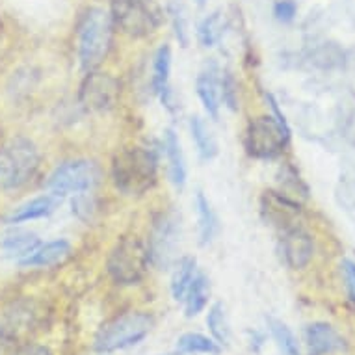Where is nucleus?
Listing matches in <instances>:
<instances>
[{
    "mask_svg": "<svg viewBox=\"0 0 355 355\" xmlns=\"http://www.w3.org/2000/svg\"><path fill=\"white\" fill-rule=\"evenodd\" d=\"M209 297L210 285L207 275L196 274L193 281L188 286L187 296H184V313H187L188 318H193L199 313H203L205 307L209 305Z\"/></svg>",
    "mask_w": 355,
    "mask_h": 355,
    "instance_id": "412c9836",
    "label": "nucleus"
},
{
    "mask_svg": "<svg viewBox=\"0 0 355 355\" xmlns=\"http://www.w3.org/2000/svg\"><path fill=\"white\" fill-rule=\"evenodd\" d=\"M313 239L300 227L286 229L281 239V255L292 270H302L313 259Z\"/></svg>",
    "mask_w": 355,
    "mask_h": 355,
    "instance_id": "f8f14e48",
    "label": "nucleus"
},
{
    "mask_svg": "<svg viewBox=\"0 0 355 355\" xmlns=\"http://www.w3.org/2000/svg\"><path fill=\"white\" fill-rule=\"evenodd\" d=\"M196 87H198L199 101H201L205 112L212 119H218L220 117L221 106V78L220 71H218V67L214 64L210 65V67L207 65V69L199 73Z\"/></svg>",
    "mask_w": 355,
    "mask_h": 355,
    "instance_id": "ddd939ff",
    "label": "nucleus"
},
{
    "mask_svg": "<svg viewBox=\"0 0 355 355\" xmlns=\"http://www.w3.org/2000/svg\"><path fill=\"white\" fill-rule=\"evenodd\" d=\"M155 320L141 311H130L106 322L95 337L94 348L99 354H110L117 349L130 348L140 344L151 333Z\"/></svg>",
    "mask_w": 355,
    "mask_h": 355,
    "instance_id": "7ed1b4c3",
    "label": "nucleus"
},
{
    "mask_svg": "<svg viewBox=\"0 0 355 355\" xmlns=\"http://www.w3.org/2000/svg\"><path fill=\"white\" fill-rule=\"evenodd\" d=\"M221 99L227 103L229 108H236V89H234L233 76L229 73L221 78Z\"/></svg>",
    "mask_w": 355,
    "mask_h": 355,
    "instance_id": "c85d7f7f",
    "label": "nucleus"
},
{
    "mask_svg": "<svg viewBox=\"0 0 355 355\" xmlns=\"http://www.w3.org/2000/svg\"><path fill=\"white\" fill-rule=\"evenodd\" d=\"M340 268H343L344 281H346V286H348L349 300L355 303V262L346 259V261H343Z\"/></svg>",
    "mask_w": 355,
    "mask_h": 355,
    "instance_id": "c756f323",
    "label": "nucleus"
},
{
    "mask_svg": "<svg viewBox=\"0 0 355 355\" xmlns=\"http://www.w3.org/2000/svg\"><path fill=\"white\" fill-rule=\"evenodd\" d=\"M196 212H198V227H199V242L203 245L210 244L218 234L220 223L216 218L214 210L210 207L209 199L205 198L203 192L196 193V201H193Z\"/></svg>",
    "mask_w": 355,
    "mask_h": 355,
    "instance_id": "aec40b11",
    "label": "nucleus"
},
{
    "mask_svg": "<svg viewBox=\"0 0 355 355\" xmlns=\"http://www.w3.org/2000/svg\"><path fill=\"white\" fill-rule=\"evenodd\" d=\"M37 234L30 231H12L0 239V255L6 259H17L19 262L32 255L40 248Z\"/></svg>",
    "mask_w": 355,
    "mask_h": 355,
    "instance_id": "2eb2a0df",
    "label": "nucleus"
},
{
    "mask_svg": "<svg viewBox=\"0 0 355 355\" xmlns=\"http://www.w3.org/2000/svg\"><path fill=\"white\" fill-rule=\"evenodd\" d=\"M112 21L132 37H146L158 28L162 12L155 0H112Z\"/></svg>",
    "mask_w": 355,
    "mask_h": 355,
    "instance_id": "0eeeda50",
    "label": "nucleus"
},
{
    "mask_svg": "<svg viewBox=\"0 0 355 355\" xmlns=\"http://www.w3.org/2000/svg\"><path fill=\"white\" fill-rule=\"evenodd\" d=\"M173 23H175V34L179 37L182 45L187 47L188 43V30H187V19H184V13L179 8L173 10Z\"/></svg>",
    "mask_w": 355,
    "mask_h": 355,
    "instance_id": "7c9ffc66",
    "label": "nucleus"
},
{
    "mask_svg": "<svg viewBox=\"0 0 355 355\" xmlns=\"http://www.w3.org/2000/svg\"><path fill=\"white\" fill-rule=\"evenodd\" d=\"M164 151L168 158V173L169 181L173 182L175 188H182L187 182V164H184V155H182L181 141L175 130L168 128L164 135Z\"/></svg>",
    "mask_w": 355,
    "mask_h": 355,
    "instance_id": "dca6fc26",
    "label": "nucleus"
},
{
    "mask_svg": "<svg viewBox=\"0 0 355 355\" xmlns=\"http://www.w3.org/2000/svg\"><path fill=\"white\" fill-rule=\"evenodd\" d=\"M181 242V218L175 212H166L155 221L149 239V261L158 268H168L175 261V253Z\"/></svg>",
    "mask_w": 355,
    "mask_h": 355,
    "instance_id": "1a4fd4ad",
    "label": "nucleus"
},
{
    "mask_svg": "<svg viewBox=\"0 0 355 355\" xmlns=\"http://www.w3.org/2000/svg\"><path fill=\"white\" fill-rule=\"evenodd\" d=\"M149 250L138 236L117 240L108 257V274L117 285H136L149 268Z\"/></svg>",
    "mask_w": 355,
    "mask_h": 355,
    "instance_id": "39448f33",
    "label": "nucleus"
},
{
    "mask_svg": "<svg viewBox=\"0 0 355 355\" xmlns=\"http://www.w3.org/2000/svg\"><path fill=\"white\" fill-rule=\"evenodd\" d=\"M225 26H227L225 13H221V12L210 13L209 17L199 24L198 35H199V41H201V45H203V47H214L216 43L223 37Z\"/></svg>",
    "mask_w": 355,
    "mask_h": 355,
    "instance_id": "bb28decb",
    "label": "nucleus"
},
{
    "mask_svg": "<svg viewBox=\"0 0 355 355\" xmlns=\"http://www.w3.org/2000/svg\"><path fill=\"white\" fill-rule=\"evenodd\" d=\"M62 198L54 196V193H47V196H41L35 198L28 203L21 205L12 216H10V223H23V221L37 220V218H45V216L53 214L54 210L58 209Z\"/></svg>",
    "mask_w": 355,
    "mask_h": 355,
    "instance_id": "a211bd4d",
    "label": "nucleus"
},
{
    "mask_svg": "<svg viewBox=\"0 0 355 355\" xmlns=\"http://www.w3.org/2000/svg\"><path fill=\"white\" fill-rule=\"evenodd\" d=\"M13 355H54L47 346L43 344H24Z\"/></svg>",
    "mask_w": 355,
    "mask_h": 355,
    "instance_id": "2f4dec72",
    "label": "nucleus"
},
{
    "mask_svg": "<svg viewBox=\"0 0 355 355\" xmlns=\"http://www.w3.org/2000/svg\"><path fill=\"white\" fill-rule=\"evenodd\" d=\"M296 12H297V6L294 0H281L275 4V19L281 21V23H291L292 19L296 17Z\"/></svg>",
    "mask_w": 355,
    "mask_h": 355,
    "instance_id": "cd10ccee",
    "label": "nucleus"
},
{
    "mask_svg": "<svg viewBox=\"0 0 355 355\" xmlns=\"http://www.w3.org/2000/svg\"><path fill=\"white\" fill-rule=\"evenodd\" d=\"M114 21L103 8H92L78 26V58L82 69L92 73L103 64L112 45Z\"/></svg>",
    "mask_w": 355,
    "mask_h": 355,
    "instance_id": "f03ea898",
    "label": "nucleus"
},
{
    "mask_svg": "<svg viewBox=\"0 0 355 355\" xmlns=\"http://www.w3.org/2000/svg\"><path fill=\"white\" fill-rule=\"evenodd\" d=\"M275 116H261L251 119L245 130V149L255 158H274L285 149L291 138V130L285 119L277 112L275 103H272Z\"/></svg>",
    "mask_w": 355,
    "mask_h": 355,
    "instance_id": "423d86ee",
    "label": "nucleus"
},
{
    "mask_svg": "<svg viewBox=\"0 0 355 355\" xmlns=\"http://www.w3.org/2000/svg\"><path fill=\"white\" fill-rule=\"evenodd\" d=\"M266 324H268V329L274 337L277 348L283 355H300V344H297L296 335L292 333V329L286 324H283L277 318H266Z\"/></svg>",
    "mask_w": 355,
    "mask_h": 355,
    "instance_id": "a878e982",
    "label": "nucleus"
},
{
    "mask_svg": "<svg viewBox=\"0 0 355 355\" xmlns=\"http://www.w3.org/2000/svg\"><path fill=\"white\" fill-rule=\"evenodd\" d=\"M101 179L99 166L92 160H71L54 169L51 179L47 182V188L51 193L64 198L71 193H84L87 190H94L95 184Z\"/></svg>",
    "mask_w": 355,
    "mask_h": 355,
    "instance_id": "6e6552de",
    "label": "nucleus"
},
{
    "mask_svg": "<svg viewBox=\"0 0 355 355\" xmlns=\"http://www.w3.org/2000/svg\"><path fill=\"white\" fill-rule=\"evenodd\" d=\"M169 73H171V49L164 45L157 51L153 60V89L162 99L168 108H171V87H169Z\"/></svg>",
    "mask_w": 355,
    "mask_h": 355,
    "instance_id": "f3484780",
    "label": "nucleus"
},
{
    "mask_svg": "<svg viewBox=\"0 0 355 355\" xmlns=\"http://www.w3.org/2000/svg\"><path fill=\"white\" fill-rule=\"evenodd\" d=\"M71 244L67 240H54L47 244H40V248L28 255L26 259L21 261L23 266H53L56 262L64 261L65 257L69 255Z\"/></svg>",
    "mask_w": 355,
    "mask_h": 355,
    "instance_id": "6ab92c4d",
    "label": "nucleus"
},
{
    "mask_svg": "<svg viewBox=\"0 0 355 355\" xmlns=\"http://www.w3.org/2000/svg\"><path fill=\"white\" fill-rule=\"evenodd\" d=\"M196 266H198V262L193 257H182L175 264L173 277H171V296H173L175 302H182L187 296L188 286L198 274Z\"/></svg>",
    "mask_w": 355,
    "mask_h": 355,
    "instance_id": "5701e85b",
    "label": "nucleus"
},
{
    "mask_svg": "<svg viewBox=\"0 0 355 355\" xmlns=\"http://www.w3.org/2000/svg\"><path fill=\"white\" fill-rule=\"evenodd\" d=\"M177 352L181 355H218L221 346L201 333H184L177 338Z\"/></svg>",
    "mask_w": 355,
    "mask_h": 355,
    "instance_id": "4be33fe9",
    "label": "nucleus"
},
{
    "mask_svg": "<svg viewBox=\"0 0 355 355\" xmlns=\"http://www.w3.org/2000/svg\"><path fill=\"white\" fill-rule=\"evenodd\" d=\"M190 132H192L193 144L198 147L199 157L203 160H212L218 155V141H216L209 125L199 116H193L190 119Z\"/></svg>",
    "mask_w": 355,
    "mask_h": 355,
    "instance_id": "b1692460",
    "label": "nucleus"
},
{
    "mask_svg": "<svg viewBox=\"0 0 355 355\" xmlns=\"http://www.w3.org/2000/svg\"><path fill=\"white\" fill-rule=\"evenodd\" d=\"M40 166V151L28 138H15L0 149V190L26 184Z\"/></svg>",
    "mask_w": 355,
    "mask_h": 355,
    "instance_id": "20e7f679",
    "label": "nucleus"
},
{
    "mask_svg": "<svg viewBox=\"0 0 355 355\" xmlns=\"http://www.w3.org/2000/svg\"><path fill=\"white\" fill-rule=\"evenodd\" d=\"M119 82L108 73H89L80 86L78 101L87 112H105L116 105Z\"/></svg>",
    "mask_w": 355,
    "mask_h": 355,
    "instance_id": "9b49d317",
    "label": "nucleus"
},
{
    "mask_svg": "<svg viewBox=\"0 0 355 355\" xmlns=\"http://www.w3.org/2000/svg\"><path fill=\"white\" fill-rule=\"evenodd\" d=\"M112 177L119 192L141 196L157 181V157L144 147L123 149L114 158Z\"/></svg>",
    "mask_w": 355,
    "mask_h": 355,
    "instance_id": "f257e3e1",
    "label": "nucleus"
},
{
    "mask_svg": "<svg viewBox=\"0 0 355 355\" xmlns=\"http://www.w3.org/2000/svg\"><path fill=\"white\" fill-rule=\"evenodd\" d=\"M207 326H209L210 335H212L216 343L220 346H229V343H231V327H229L223 303H214L210 307L209 315H207Z\"/></svg>",
    "mask_w": 355,
    "mask_h": 355,
    "instance_id": "393cba45",
    "label": "nucleus"
},
{
    "mask_svg": "<svg viewBox=\"0 0 355 355\" xmlns=\"http://www.w3.org/2000/svg\"><path fill=\"white\" fill-rule=\"evenodd\" d=\"M37 316L40 311L32 300H13L0 309V335L8 340L28 337L37 326Z\"/></svg>",
    "mask_w": 355,
    "mask_h": 355,
    "instance_id": "9d476101",
    "label": "nucleus"
},
{
    "mask_svg": "<svg viewBox=\"0 0 355 355\" xmlns=\"http://www.w3.org/2000/svg\"><path fill=\"white\" fill-rule=\"evenodd\" d=\"M309 354L311 355H329L340 352L344 348V338L338 331L326 322H315L305 329Z\"/></svg>",
    "mask_w": 355,
    "mask_h": 355,
    "instance_id": "4468645a",
    "label": "nucleus"
}]
</instances>
